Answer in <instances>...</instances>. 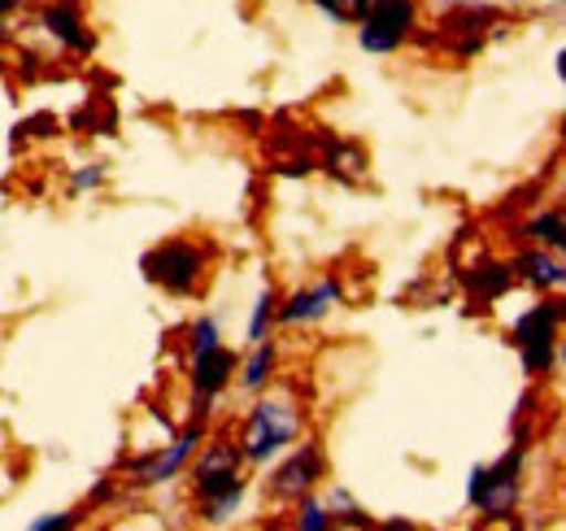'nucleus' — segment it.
<instances>
[{"label": "nucleus", "mask_w": 566, "mask_h": 531, "mask_svg": "<svg viewBox=\"0 0 566 531\" xmlns=\"http://www.w3.org/2000/svg\"><path fill=\"white\" fill-rule=\"evenodd\" d=\"M201 445V427H188L175 445H166V454H153V458H144L136 466V475H140V483H166V479H175L184 462H188V454Z\"/></svg>", "instance_id": "7"}, {"label": "nucleus", "mask_w": 566, "mask_h": 531, "mask_svg": "<svg viewBox=\"0 0 566 531\" xmlns=\"http://www.w3.org/2000/svg\"><path fill=\"white\" fill-rule=\"evenodd\" d=\"M327 510H345V514H357V506L349 501V492H340V488H332V492H327Z\"/></svg>", "instance_id": "20"}, {"label": "nucleus", "mask_w": 566, "mask_h": 531, "mask_svg": "<svg viewBox=\"0 0 566 531\" xmlns=\"http://www.w3.org/2000/svg\"><path fill=\"white\" fill-rule=\"evenodd\" d=\"M101 184V166H92V170H78L74 175V188H96Z\"/></svg>", "instance_id": "22"}, {"label": "nucleus", "mask_w": 566, "mask_h": 531, "mask_svg": "<svg viewBox=\"0 0 566 531\" xmlns=\"http://www.w3.org/2000/svg\"><path fill=\"white\" fill-rule=\"evenodd\" d=\"M271 319H275V292L266 288V292L258 296V310H253V323H249V340H253V344L266 335V323H271Z\"/></svg>", "instance_id": "16"}, {"label": "nucleus", "mask_w": 566, "mask_h": 531, "mask_svg": "<svg viewBox=\"0 0 566 531\" xmlns=\"http://www.w3.org/2000/svg\"><path fill=\"white\" fill-rule=\"evenodd\" d=\"M231 371H235V357H231L222 344H213V348H206V353H197V366H192V384H197L201 400L218 397V393L227 388Z\"/></svg>", "instance_id": "9"}, {"label": "nucleus", "mask_w": 566, "mask_h": 531, "mask_svg": "<svg viewBox=\"0 0 566 531\" xmlns=\"http://www.w3.org/2000/svg\"><path fill=\"white\" fill-rule=\"evenodd\" d=\"M44 27H49V31H53L62 44H71V49H78V53H92V35L83 31L78 13H74V9H66V4L49 9V13H44Z\"/></svg>", "instance_id": "10"}, {"label": "nucleus", "mask_w": 566, "mask_h": 531, "mask_svg": "<svg viewBox=\"0 0 566 531\" xmlns=\"http://www.w3.org/2000/svg\"><path fill=\"white\" fill-rule=\"evenodd\" d=\"M227 470H240V449L227 440H210L206 454L197 458V475H227Z\"/></svg>", "instance_id": "13"}, {"label": "nucleus", "mask_w": 566, "mask_h": 531, "mask_svg": "<svg viewBox=\"0 0 566 531\" xmlns=\"http://www.w3.org/2000/svg\"><path fill=\"white\" fill-rule=\"evenodd\" d=\"M510 279H514V270H510V266L489 262V266H480L475 274H467V288H471L480 301H496V296L510 288Z\"/></svg>", "instance_id": "11"}, {"label": "nucleus", "mask_w": 566, "mask_h": 531, "mask_svg": "<svg viewBox=\"0 0 566 531\" xmlns=\"http://www.w3.org/2000/svg\"><path fill=\"white\" fill-rule=\"evenodd\" d=\"M314 4H323V9L336 13V18H345V0H314Z\"/></svg>", "instance_id": "23"}, {"label": "nucleus", "mask_w": 566, "mask_h": 531, "mask_svg": "<svg viewBox=\"0 0 566 531\" xmlns=\"http://www.w3.org/2000/svg\"><path fill=\"white\" fill-rule=\"evenodd\" d=\"M527 236H532L536 244H549V249H558V244H563V214H558V209H549V214H536V218L527 222Z\"/></svg>", "instance_id": "15"}, {"label": "nucleus", "mask_w": 566, "mask_h": 531, "mask_svg": "<svg viewBox=\"0 0 566 531\" xmlns=\"http://www.w3.org/2000/svg\"><path fill=\"white\" fill-rule=\"evenodd\" d=\"M271 366H275V348H271V340H266V344L258 340V344H253V357L244 362L240 384H244V388H262V384L271 379Z\"/></svg>", "instance_id": "14"}, {"label": "nucleus", "mask_w": 566, "mask_h": 531, "mask_svg": "<svg viewBox=\"0 0 566 531\" xmlns=\"http://www.w3.org/2000/svg\"><path fill=\"white\" fill-rule=\"evenodd\" d=\"M213 344H218V323H213V319H201V323L192 327V357L213 348Z\"/></svg>", "instance_id": "18"}, {"label": "nucleus", "mask_w": 566, "mask_h": 531, "mask_svg": "<svg viewBox=\"0 0 566 531\" xmlns=\"http://www.w3.org/2000/svg\"><path fill=\"white\" fill-rule=\"evenodd\" d=\"M340 301V288H336V279H323L318 288H310V292H296V296H287V305L280 310V323H314V319H323L332 305Z\"/></svg>", "instance_id": "8"}, {"label": "nucleus", "mask_w": 566, "mask_h": 531, "mask_svg": "<svg viewBox=\"0 0 566 531\" xmlns=\"http://www.w3.org/2000/svg\"><path fill=\"white\" fill-rule=\"evenodd\" d=\"M240 492H244V488H235V492H222V497L206 501V519H210V523H222V519H231V514H235V506H240Z\"/></svg>", "instance_id": "17"}, {"label": "nucleus", "mask_w": 566, "mask_h": 531, "mask_svg": "<svg viewBox=\"0 0 566 531\" xmlns=\"http://www.w3.org/2000/svg\"><path fill=\"white\" fill-rule=\"evenodd\" d=\"M410 22H415V4L410 0H370V9L361 18V49L392 53L406 40Z\"/></svg>", "instance_id": "3"}, {"label": "nucleus", "mask_w": 566, "mask_h": 531, "mask_svg": "<svg viewBox=\"0 0 566 531\" xmlns=\"http://www.w3.org/2000/svg\"><path fill=\"white\" fill-rule=\"evenodd\" d=\"M35 531H49V528H71V514H49V519H35L31 523Z\"/></svg>", "instance_id": "21"}, {"label": "nucleus", "mask_w": 566, "mask_h": 531, "mask_svg": "<svg viewBox=\"0 0 566 531\" xmlns=\"http://www.w3.org/2000/svg\"><path fill=\"white\" fill-rule=\"evenodd\" d=\"M301 431V418H296V409L287 405V400H262V405H253V414H249V423H244V458H253V462H266L271 454H280L283 445H292V436Z\"/></svg>", "instance_id": "1"}, {"label": "nucleus", "mask_w": 566, "mask_h": 531, "mask_svg": "<svg viewBox=\"0 0 566 531\" xmlns=\"http://www.w3.org/2000/svg\"><path fill=\"white\" fill-rule=\"evenodd\" d=\"M318 466H323V454H318V445H301V454H292L287 462L275 470V479H271V492L280 497V501H301L310 488H314V479H318Z\"/></svg>", "instance_id": "6"}, {"label": "nucleus", "mask_w": 566, "mask_h": 531, "mask_svg": "<svg viewBox=\"0 0 566 531\" xmlns=\"http://www.w3.org/2000/svg\"><path fill=\"white\" fill-rule=\"evenodd\" d=\"M9 4H13V0H0V13H4V9H9Z\"/></svg>", "instance_id": "25"}, {"label": "nucleus", "mask_w": 566, "mask_h": 531, "mask_svg": "<svg viewBox=\"0 0 566 531\" xmlns=\"http://www.w3.org/2000/svg\"><path fill=\"white\" fill-rule=\"evenodd\" d=\"M518 270H523V279H532L536 288H558L563 283V262L558 258H549V253H523L518 258Z\"/></svg>", "instance_id": "12"}, {"label": "nucleus", "mask_w": 566, "mask_h": 531, "mask_svg": "<svg viewBox=\"0 0 566 531\" xmlns=\"http://www.w3.org/2000/svg\"><path fill=\"white\" fill-rule=\"evenodd\" d=\"M201 266H206V258L192 244H166V249H157V253L144 258L148 279L161 283V288H170V292H192L201 283Z\"/></svg>", "instance_id": "4"}, {"label": "nucleus", "mask_w": 566, "mask_h": 531, "mask_svg": "<svg viewBox=\"0 0 566 531\" xmlns=\"http://www.w3.org/2000/svg\"><path fill=\"white\" fill-rule=\"evenodd\" d=\"M301 528H305V531H323V528H327V506H318V501H305V506H301Z\"/></svg>", "instance_id": "19"}, {"label": "nucleus", "mask_w": 566, "mask_h": 531, "mask_svg": "<svg viewBox=\"0 0 566 531\" xmlns=\"http://www.w3.org/2000/svg\"><path fill=\"white\" fill-rule=\"evenodd\" d=\"M514 344L523 353L527 375H545L554 366V344H558V305H536L514 323Z\"/></svg>", "instance_id": "2"}, {"label": "nucleus", "mask_w": 566, "mask_h": 531, "mask_svg": "<svg viewBox=\"0 0 566 531\" xmlns=\"http://www.w3.org/2000/svg\"><path fill=\"white\" fill-rule=\"evenodd\" d=\"M514 466H518V454L505 458L496 470H475L471 475V501L484 510V519H505L518 501V479H514Z\"/></svg>", "instance_id": "5"}, {"label": "nucleus", "mask_w": 566, "mask_h": 531, "mask_svg": "<svg viewBox=\"0 0 566 531\" xmlns=\"http://www.w3.org/2000/svg\"><path fill=\"white\" fill-rule=\"evenodd\" d=\"M366 9H370V0H349V9H345V13H354V18H366Z\"/></svg>", "instance_id": "24"}]
</instances>
